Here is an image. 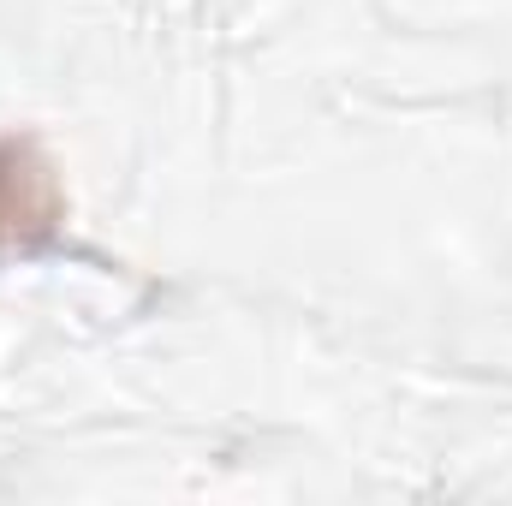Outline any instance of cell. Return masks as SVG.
<instances>
[{
	"instance_id": "6da1fadb",
	"label": "cell",
	"mask_w": 512,
	"mask_h": 506,
	"mask_svg": "<svg viewBox=\"0 0 512 506\" xmlns=\"http://www.w3.org/2000/svg\"><path fill=\"white\" fill-rule=\"evenodd\" d=\"M48 215V185L18 161V149H0V233H18L24 221Z\"/></svg>"
}]
</instances>
